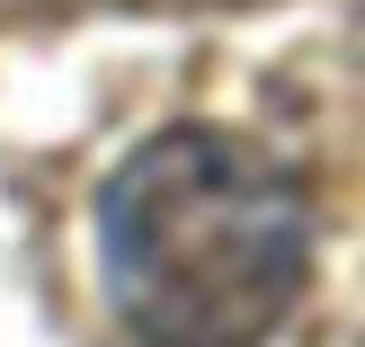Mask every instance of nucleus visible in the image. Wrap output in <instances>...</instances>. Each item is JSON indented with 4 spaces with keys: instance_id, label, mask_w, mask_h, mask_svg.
Segmentation results:
<instances>
[{
    "instance_id": "nucleus-1",
    "label": "nucleus",
    "mask_w": 365,
    "mask_h": 347,
    "mask_svg": "<svg viewBox=\"0 0 365 347\" xmlns=\"http://www.w3.org/2000/svg\"><path fill=\"white\" fill-rule=\"evenodd\" d=\"M98 267L152 347H267L312 285V205L259 143L178 125L107 178Z\"/></svg>"
}]
</instances>
